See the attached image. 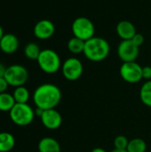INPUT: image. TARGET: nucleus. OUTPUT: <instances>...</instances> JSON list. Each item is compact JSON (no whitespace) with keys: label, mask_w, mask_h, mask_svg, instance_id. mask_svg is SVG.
Listing matches in <instances>:
<instances>
[{"label":"nucleus","mask_w":151,"mask_h":152,"mask_svg":"<svg viewBox=\"0 0 151 152\" xmlns=\"http://www.w3.org/2000/svg\"><path fill=\"white\" fill-rule=\"evenodd\" d=\"M61 100V89L53 84H43L34 92L33 101L36 108L43 110L55 109Z\"/></svg>","instance_id":"nucleus-1"},{"label":"nucleus","mask_w":151,"mask_h":152,"mask_svg":"<svg viewBox=\"0 0 151 152\" xmlns=\"http://www.w3.org/2000/svg\"><path fill=\"white\" fill-rule=\"evenodd\" d=\"M110 46L109 42L102 37H93L85 41L84 55L91 61L99 62L104 61L109 54Z\"/></svg>","instance_id":"nucleus-2"},{"label":"nucleus","mask_w":151,"mask_h":152,"mask_svg":"<svg viewBox=\"0 0 151 152\" xmlns=\"http://www.w3.org/2000/svg\"><path fill=\"white\" fill-rule=\"evenodd\" d=\"M36 61L39 68L47 74H54L61 68L59 54L52 49L42 50Z\"/></svg>","instance_id":"nucleus-3"},{"label":"nucleus","mask_w":151,"mask_h":152,"mask_svg":"<svg viewBox=\"0 0 151 152\" xmlns=\"http://www.w3.org/2000/svg\"><path fill=\"white\" fill-rule=\"evenodd\" d=\"M9 113L11 120L19 126L31 124L36 115L34 110L28 103H16Z\"/></svg>","instance_id":"nucleus-4"},{"label":"nucleus","mask_w":151,"mask_h":152,"mask_svg":"<svg viewBox=\"0 0 151 152\" xmlns=\"http://www.w3.org/2000/svg\"><path fill=\"white\" fill-rule=\"evenodd\" d=\"M71 30L74 37L84 40L85 42L94 37L95 27L93 22L86 17H77L71 25Z\"/></svg>","instance_id":"nucleus-5"},{"label":"nucleus","mask_w":151,"mask_h":152,"mask_svg":"<svg viewBox=\"0 0 151 152\" xmlns=\"http://www.w3.org/2000/svg\"><path fill=\"white\" fill-rule=\"evenodd\" d=\"M4 78L8 82L9 86L19 87L24 86L28 78V73L27 69L19 64H13L6 69Z\"/></svg>","instance_id":"nucleus-6"},{"label":"nucleus","mask_w":151,"mask_h":152,"mask_svg":"<svg viewBox=\"0 0 151 152\" xmlns=\"http://www.w3.org/2000/svg\"><path fill=\"white\" fill-rule=\"evenodd\" d=\"M84 67L82 61L76 58L70 57L68 58L61 64V72L63 77L69 81H76L79 79L83 74Z\"/></svg>","instance_id":"nucleus-7"},{"label":"nucleus","mask_w":151,"mask_h":152,"mask_svg":"<svg viewBox=\"0 0 151 152\" xmlns=\"http://www.w3.org/2000/svg\"><path fill=\"white\" fill-rule=\"evenodd\" d=\"M119 73L121 77L129 84H136L142 79V67L136 61L123 62Z\"/></svg>","instance_id":"nucleus-8"},{"label":"nucleus","mask_w":151,"mask_h":152,"mask_svg":"<svg viewBox=\"0 0 151 152\" xmlns=\"http://www.w3.org/2000/svg\"><path fill=\"white\" fill-rule=\"evenodd\" d=\"M140 53V47L132 40H122L117 46V55L123 62L135 61Z\"/></svg>","instance_id":"nucleus-9"},{"label":"nucleus","mask_w":151,"mask_h":152,"mask_svg":"<svg viewBox=\"0 0 151 152\" xmlns=\"http://www.w3.org/2000/svg\"><path fill=\"white\" fill-rule=\"evenodd\" d=\"M40 119L43 126L50 130L58 129L62 123V117L55 109L44 110L40 116Z\"/></svg>","instance_id":"nucleus-10"},{"label":"nucleus","mask_w":151,"mask_h":152,"mask_svg":"<svg viewBox=\"0 0 151 152\" xmlns=\"http://www.w3.org/2000/svg\"><path fill=\"white\" fill-rule=\"evenodd\" d=\"M33 32L36 38L45 40L53 36L55 32V26L49 20H41L36 23Z\"/></svg>","instance_id":"nucleus-11"},{"label":"nucleus","mask_w":151,"mask_h":152,"mask_svg":"<svg viewBox=\"0 0 151 152\" xmlns=\"http://www.w3.org/2000/svg\"><path fill=\"white\" fill-rule=\"evenodd\" d=\"M19 45L20 42L18 37L12 33L4 34L0 41V50L6 54L15 53L18 50Z\"/></svg>","instance_id":"nucleus-12"},{"label":"nucleus","mask_w":151,"mask_h":152,"mask_svg":"<svg viewBox=\"0 0 151 152\" xmlns=\"http://www.w3.org/2000/svg\"><path fill=\"white\" fill-rule=\"evenodd\" d=\"M116 31L122 40H131L137 33L135 26L129 20H121L117 23Z\"/></svg>","instance_id":"nucleus-13"},{"label":"nucleus","mask_w":151,"mask_h":152,"mask_svg":"<svg viewBox=\"0 0 151 152\" xmlns=\"http://www.w3.org/2000/svg\"><path fill=\"white\" fill-rule=\"evenodd\" d=\"M39 152H61V145L57 140L52 137H44L38 143Z\"/></svg>","instance_id":"nucleus-14"},{"label":"nucleus","mask_w":151,"mask_h":152,"mask_svg":"<svg viewBox=\"0 0 151 152\" xmlns=\"http://www.w3.org/2000/svg\"><path fill=\"white\" fill-rule=\"evenodd\" d=\"M15 145L13 135L7 132L0 133V152H9Z\"/></svg>","instance_id":"nucleus-15"},{"label":"nucleus","mask_w":151,"mask_h":152,"mask_svg":"<svg viewBox=\"0 0 151 152\" xmlns=\"http://www.w3.org/2000/svg\"><path fill=\"white\" fill-rule=\"evenodd\" d=\"M16 104L13 96L8 93L0 94V111L10 112Z\"/></svg>","instance_id":"nucleus-16"},{"label":"nucleus","mask_w":151,"mask_h":152,"mask_svg":"<svg viewBox=\"0 0 151 152\" xmlns=\"http://www.w3.org/2000/svg\"><path fill=\"white\" fill-rule=\"evenodd\" d=\"M85 42L80 38H77L76 37H73L72 38H70L68 42V49L69 51L73 53V54H79L84 53V49H85Z\"/></svg>","instance_id":"nucleus-17"},{"label":"nucleus","mask_w":151,"mask_h":152,"mask_svg":"<svg viewBox=\"0 0 151 152\" xmlns=\"http://www.w3.org/2000/svg\"><path fill=\"white\" fill-rule=\"evenodd\" d=\"M140 99L142 102L151 108V80H147L141 87Z\"/></svg>","instance_id":"nucleus-18"},{"label":"nucleus","mask_w":151,"mask_h":152,"mask_svg":"<svg viewBox=\"0 0 151 152\" xmlns=\"http://www.w3.org/2000/svg\"><path fill=\"white\" fill-rule=\"evenodd\" d=\"M147 144L145 141L141 138H133L129 141L126 148L127 152H146Z\"/></svg>","instance_id":"nucleus-19"},{"label":"nucleus","mask_w":151,"mask_h":152,"mask_svg":"<svg viewBox=\"0 0 151 152\" xmlns=\"http://www.w3.org/2000/svg\"><path fill=\"white\" fill-rule=\"evenodd\" d=\"M12 96L16 103H27L29 99V92L25 86H19L13 91Z\"/></svg>","instance_id":"nucleus-20"},{"label":"nucleus","mask_w":151,"mask_h":152,"mask_svg":"<svg viewBox=\"0 0 151 152\" xmlns=\"http://www.w3.org/2000/svg\"><path fill=\"white\" fill-rule=\"evenodd\" d=\"M42 50H40V47L36 43H28L24 47V54L25 56L29 60H37L40 53Z\"/></svg>","instance_id":"nucleus-21"},{"label":"nucleus","mask_w":151,"mask_h":152,"mask_svg":"<svg viewBox=\"0 0 151 152\" xmlns=\"http://www.w3.org/2000/svg\"><path fill=\"white\" fill-rule=\"evenodd\" d=\"M129 140L125 135H118L114 140V147L117 150H126Z\"/></svg>","instance_id":"nucleus-22"},{"label":"nucleus","mask_w":151,"mask_h":152,"mask_svg":"<svg viewBox=\"0 0 151 152\" xmlns=\"http://www.w3.org/2000/svg\"><path fill=\"white\" fill-rule=\"evenodd\" d=\"M131 40L133 42L134 45H136L137 46L140 47L144 43V37L141 33H136Z\"/></svg>","instance_id":"nucleus-23"},{"label":"nucleus","mask_w":151,"mask_h":152,"mask_svg":"<svg viewBox=\"0 0 151 152\" xmlns=\"http://www.w3.org/2000/svg\"><path fill=\"white\" fill-rule=\"evenodd\" d=\"M142 78L146 80H151V67L145 66L142 67Z\"/></svg>","instance_id":"nucleus-24"},{"label":"nucleus","mask_w":151,"mask_h":152,"mask_svg":"<svg viewBox=\"0 0 151 152\" xmlns=\"http://www.w3.org/2000/svg\"><path fill=\"white\" fill-rule=\"evenodd\" d=\"M8 86H9V84L6 81V79L4 77H0V94L5 93Z\"/></svg>","instance_id":"nucleus-25"},{"label":"nucleus","mask_w":151,"mask_h":152,"mask_svg":"<svg viewBox=\"0 0 151 152\" xmlns=\"http://www.w3.org/2000/svg\"><path fill=\"white\" fill-rule=\"evenodd\" d=\"M6 67L0 62V77H4V75H5V72H6Z\"/></svg>","instance_id":"nucleus-26"},{"label":"nucleus","mask_w":151,"mask_h":152,"mask_svg":"<svg viewBox=\"0 0 151 152\" xmlns=\"http://www.w3.org/2000/svg\"><path fill=\"white\" fill-rule=\"evenodd\" d=\"M91 152H107L102 148H94Z\"/></svg>","instance_id":"nucleus-27"},{"label":"nucleus","mask_w":151,"mask_h":152,"mask_svg":"<svg viewBox=\"0 0 151 152\" xmlns=\"http://www.w3.org/2000/svg\"><path fill=\"white\" fill-rule=\"evenodd\" d=\"M4 35V29H3V28L0 26V41H1V39H2V37H3V36Z\"/></svg>","instance_id":"nucleus-28"},{"label":"nucleus","mask_w":151,"mask_h":152,"mask_svg":"<svg viewBox=\"0 0 151 152\" xmlns=\"http://www.w3.org/2000/svg\"><path fill=\"white\" fill-rule=\"evenodd\" d=\"M110 152H127L126 150H117V149H114L113 151H111Z\"/></svg>","instance_id":"nucleus-29"}]
</instances>
